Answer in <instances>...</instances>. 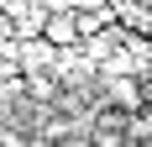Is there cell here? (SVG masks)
<instances>
[{
    "label": "cell",
    "mask_w": 152,
    "mask_h": 147,
    "mask_svg": "<svg viewBox=\"0 0 152 147\" xmlns=\"http://www.w3.org/2000/svg\"><path fill=\"white\" fill-rule=\"evenodd\" d=\"M42 37H47V47H74L79 42V26L68 21V16H47V21H42Z\"/></svg>",
    "instance_id": "1"
},
{
    "label": "cell",
    "mask_w": 152,
    "mask_h": 147,
    "mask_svg": "<svg viewBox=\"0 0 152 147\" xmlns=\"http://www.w3.org/2000/svg\"><path fill=\"white\" fill-rule=\"evenodd\" d=\"M26 89L37 95V100H53V95H58V79H47L42 68H26Z\"/></svg>",
    "instance_id": "2"
},
{
    "label": "cell",
    "mask_w": 152,
    "mask_h": 147,
    "mask_svg": "<svg viewBox=\"0 0 152 147\" xmlns=\"http://www.w3.org/2000/svg\"><path fill=\"white\" fill-rule=\"evenodd\" d=\"M110 100H115V105H131V110H137V105H142V89L131 84V79H110Z\"/></svg>",
    "instance_id": "3"
},
{
    "label": "cell",
    "mask_w": 152,
    "mask_h": 147,
    "mask_svg": "<svg viewBox=\"0 0 152 147\" xmlns=\"http://www.w3.org/2000/svg\"><path fill=\"white\" fill-rule=\"evenodd\" d=\"M115 147H142V142H115Z\"/></svg>",
    "instance_id": "4"
}]
</instances>
